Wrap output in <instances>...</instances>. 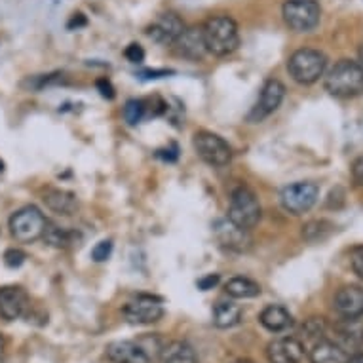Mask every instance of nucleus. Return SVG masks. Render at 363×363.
Wrapping results in <instances>:
<instances>
[{
    "instance_id": "1",
    "label": "nucleus",
    "mask_w": 363,
    "mask_h": 363,
    "mask_svg": "<svg viewBox=\"0 0 363 363\" xmlns=\"http://www.w3.org/2000/svg\"><path fill=\"white\" fill-rule=\"evenodd\" d=\"M203 40L209 54L225 55L234 54L240 46L238 23L230 16H213L202 25Z\"/></svg>"
},
{
    "instance_id": "2",
    "label": "nucleus",
    "mask_w": 363,
    "mask_h": 363,
    "mask_svg": "<svg viewBox=\"0 0 363 363\" xmlns=\"http://www.w3.org/2000/svg\"><path fill=\"white\" fill-rule=\"evenodd\" d=\"M325 89L335 97L350 99L363 94V69L357 61L340 60L325 77Z\"/></svg>"
},
{
    "instance_id": "3",
    "label": "nucleus",
    "mask_w": 363,
    "mask_h": 363,
    "mask_svg": "<svg viewBox=\"0 0 363 363\" xmlns=\"http://www.w3.org/2000/svg\"><path fill=\"white\" fill-rule=\"evenodd\" d=\"M325 65H328V57L320 50L301 48L293 52L287 61V71L295 82L308 86V84L320 80V77H323Z\"/></svg>"
},
{
    "instance_id": "4",
    "label": "nucleus",
    "mask_w": 363,
    "mask_h": 363,
    "mask_svg": "<svg viewBox=\"0 0 363 363\" xmlns=\"http://www.w3.org/2000/svg\"><path fill=\"white\" fill-rule=\"evenodd\" d=\"M261 215V203L257 200L255 192L250 191L247 186L234 189L230 194V203H228V219L233 220L234 225L251 230L253 226L259 225Z\"/></svg>"
},
{
    "instance_id": "5",
    "label": "nucleus",
    "mask_w": 363,
    "mask_h": 363,
    "mask_svg": "<svg viewBox=\"0 0 363 363\" xmlns=\"http://www.w3.org/2000/svg\"><path fill=\"white\" fill-rule=\"evenodd\" d=\"M46 223L48 220L36 206H25L10 217V233L19 244H30L42 238Z\"/></svg>"
},
{
    "instance_id": "6",
    "label": "nucleus",
    "mask_w": 363,
    "mask_h": 363,
    "mask_svg": "<svg viewBox=\"0 0 363 363\" xmlns=\"http://www.w3.org/2000/svg\"><path fill=\"white\" fill-rule=\"evenodd\" d=\"M281 16L291 30L310 33L320 23L322 10H320L315 0H287L281 8Z\"/></svg>"
},
{
    "instance_id": "7",
    "label": "nucleus",
    "mask_w": 363,
    "mask_h": 363,
    "mask_svg": "<svg viewBox=\"0 0 363 363\" xmlns=\"http://www.w3.org/2000/svg\"><path fill=\"white\" fill-rule=\"evenodd\" d=\"M194 150L206 164L213 167H225L233 160V149L225 139L211 131H196Z\"/></svg>"
},
{
    "instance_id": "8",
    "label": "nucleus",
    "mask_w": 363,
    "mask_h": 363,
    "mask_svg": "<svg viewBox=\"0 0 363 363\" xmlns=\"http://www.w3.org/2000/svg\"><path fill=\"white\" fill-rule=\"evenodd\" d=\"M318 194H320V189L315 183H310V181H301V183H293V185H287L280 194L281 206L286 211L293 215L306 213L312 206L318 200Z\"/></svg>"
},
{
    "instance_id": "9",
    "label": "nucleus",
    "mask_w": 363,
    "mask_h": 363,
    "mask_svg": "<svg viewBox=\"0 0 363 363\" xmlns=\"http://www.w3.org/2000/svg\"><path fill=\"white\" fill-rule=\"evenodd\" d=\"M124 315L130 323L149 325V323H156L158 320H162L164 306H162V301L158 297L138 295L124 306Z\"/></svg>"
},
{
    "instance_id": "10",
    "label": "nucleus",
    "mask_w": 363,
    "mask_h": 363,
    "mask_svg": "<svg viewBox=\"0 0 363 363\" xmlns=\"http://www.w3.org/2000/svg\"><path fill=\"white\" fill-rule=\"evenodd\" d=\"M213 234L217 242H219L225 250L228 251H242L250 250L251 238H250V230H245L242 226L234 225L233 220L228 219H217L213 223Z\"/></svg>"
},
{
    "instance_id": "11",
    "label": "nucleus",
    "mask_w": 363,
    "mask_h": 363,
    "mask_svg": "<svg viewBox=\"0 0 363 363\" xmlns=\"http://www.w3.org/2000/svg\"><path fill=\"white\" fill-rule=\"evenodd\" d=\"M333 342L348 354L362 352L363 348V320L359 318H342L333 325Z\"/></svg>"
},
{
    "instance_id": "12",
    "label": "nucleus",
    "mask_w": 363,
    "mask_h": 363,
    "mask_svg": "<svg viewBox=\"0 0 363 363\" xmlns=\"http://www.w3.org/2000/svg\"><path fill=\"white\" fill-rule=\"evenodd\" d=\"M284 97H286V86L276 78L267 80L261 89V97H259L253 113H251V120H262L276 113L284 101Z\"/></svg>"
},
{
    "instance_id": "13",
    "label": "nucleus",
    "mask_w": 363,
    "mask_h": 363,
    "mask_svg": "<svg viewBox=\"0 0 363 363\" xmlns=\"http://www.w3.org/2000/svg\"><path fill=\"white\" fill-rule=\"evenodd\" d=\"M175 54L185 60L198 61L208 54L206 40H203L202 27H185V30L179 35V38L172 44Z\"/></svg>"
},
{
    "instance_id": "14",
    "label": "nucleus",
    "mask_w": 363,
    "mask_h": 363,
    "mask_svg": "<svg viewBox=\"0 0 363 363\" xmlns=\"http://www.w3.org/2000/svg\"><path fill=\"white\" fill-rule=\"evenodd\" d=\"M185 30V21L179 18L177 13H162L160 18L155 19L152 25L147 27V35L158 44H169L177 40L179 35Z\"/></svg>"
},
{
    "instance_id": "15",
    "label": "nucleus",
    "mask_w": 363,
    "mask_h": 363,
    "mask_svg": "<svg viewBox=\"0 0 363 363\" xmlns=\"http://www.w3.org/2000/svg\"><path fill=\"white\" fill-rule=\"evenodd\" d=\"M270 363H301L304 357V345L295 337H280L267 348Z\"/></svg>"
},
{
    "instance_id": "16",
    "label": "nucleus",
    "mask_w": 363,
    "mask_h": 363,
    "mask_svg": "<svg viewBox=\"0 0 363 363\" xmlns=\"http://www.w3.org/2000/svg\"><path fill=\"white\" fill-rule=\"evenodd\" d=\"M27 308H29V297L21 287H0V315L6 322H13V320L21 318Z\"/></svg>"
},
{
    "instance_id": "17",
    "label": "nucleus",
    "mask_w": 363,
    "mask_h": 363,
    "mask_svg": "<svg viewBox=\"0 0 363 363\" xmlns=\"http://www.w3.org/2000/svg\"><path fill=\"white\" fill-rule=\"evenodd\" d=\"M105 356L111 363H150L149 354L138 342L131 340H114L105 348Z\"/></svg>"
},
{
    "instance_id": "18",
    "label": "nucleus",
    "mask_w": 363,
    "mask_h": 363,
    "mask_svg": "<svg viewBox=\"0 0 363 363\" xmlns=\"http://www.w3.org/2000/svg\"><path fill=\"white\" fill-rule=\"evenodd\" d=\"M335 310L342 318H362L363 315V287L345 286L340 287L333 298Z\"/></svg>"
},
{
    "instance_id": "19",
    "label": "nucleus",
    "mask_w": 363,
    "mask_h": 363,
    "mask_svg": "<svg viewBox=\"0 0 363 363\" xmlns=\"http://www.w3.org/2000/svg\"><path fill=\"white\" fill-rule=\"evenodd\" d=\"M310 362L312 363H348L350 354L342 350L333 340H320L310 348Z\"/></svg>"
},
{
    "instance_id": "20",
    "label": "nucleus",
    "mask_w": 363,
    "mask_h": 363,
    "mask_svg": "<svg viewBox=\"0 0 363 363\" xmlns=\"http://www.w3.org/2000/svg\"><path fill=\"white\" fill-rule=\"evenodd\" d=\"M259 322L264 329L272 331V333H281L293 325L291 314L287 312V308L280 306V304H270L262 310L259 315Z\"/></svg>"
},
{
    "instance_id": "21",
    "label": "nucleus",
    "mask_w": 363,
    "mask_h": 363,
    "mask_svg": "<svg viewBox=\"0 0 363 363\" xmlns=\"http://www.w3.org/2000/svg\"><path fill=\"white\" fill-rule=\"evenodd\" d=\"M44 203L57 215H72L78 209L77 196L63 189H48L44 192Z\"/></svg>"
},
{
    "instance_id": "22",
    "label": "nucleus",
    "mask_w": 363,
    "mask_h": 363,
    "mask_svg": "<svg viewBox=\"0 0 363 363\" xmlns=\"http://www.w3.org/2000/svg\"><path fill=\"white\" fill-rule=\"evenodd\" d=\"M160 363H198V357L189 342L173 340L162 348Z\"/></svg>"
},
{
    "instance_id": "23",
    "label": "nucleus",
    "mask_w": 363,
    "mask_h": 363,
    "mask_svg": "<svg viewBox=\"0 0 363 363\" xmlns=\"http://www.w3.org/2000/svg\"><path fill=\"white\" fill-rule=\"evenodd\" d=\"M242 320V308L234 303H217L213 306V323L219 329H230Z\"/></svg>"
},
{
    "instance_id": "24",
    "label": "nucleus",
    "mask_w": 363,
    "mask_h": 363,
    "mask_svg": "<svg viewBox=\"0 0 363 363\" xmlns=\"http://www.w3.org/2000/svg\"><path fill=\"white\" fill-rule=\"evenodd\" d=\"M225 291L233 298H253L257 295H261V286L250 280V278L236 276V278H230L226 281Z\"/></svg>"
},
{
    "instance_id": "25",
    "label": "nucleus",
    "mask_w": 363,
    "mask_h": 363,
    "mask_svg": "<svg viewBox=\"0 0 363 363\" xmlns=\"http://www.w3.org/2000/svg\"><path fill=\"white\" fill-rule=\"evenodd\" d=\"M42 238L48 245L52 247H67V245L71 244V234L63 230L61 226L54 225V223H46V228H44V233H42Z\"/></svg>"
},
{
    "instance_id": "26",
    "label": "nucleus",
    "mask_w": 363,
    "mask_h": 363,
    "mask_svg": "<svg viewBox=\"0 0 363 363\" xmlns=\"http://www.w3.org/2000/svg\"><path fill=\"white\" fill-rule=\"evenodd\" d=\"M145 116H149V111H147V101L143 99H130L125 103L124 107V118L128 124L135 125L139 124Z\"/></svg>"
},
{
    "instance_id": "27",
    "label": "nucleus",
    "mask_w": 363,
    "mask_h": 363,
    "mask_svg": "<svg viewBox=\"0 0 363 363\" xmlns=\"http://www.w3.org/2000/svg\"><path fill=\"white\" fill-rule=\"evenodd\" d=\"M331 223L328 220H310L303 226V238L308 240V242H318V240H323L331 233Z\"/></svg>"
},
{
    "instance_id": "28",
    "label": "nucleus",
    "mask_w": 363,
    "mask_h": 363,
    "mask_svg": "<svg viewBox=\"0 0 363 363\" xmlns=\"http://www.w3.org/2000/svg\"><path fill=\"white\" fill-rule=\"evenodd\" d=\"M325 331H328V325H325V320H323V318H310L303 328V333L306 335V340H312V346H314L315 342L323 340Z\"/></svg>"
},
{
    "instance_id": "29",
    "label": "nucleus",
    "mask_w": 363,
    "mask_h": 363,
    "mask_svg": "<svg viewBox=\"0 0 363 363\" xmlns=\"http://www.w3.org/2000/svg\"><path fill=\"white\" fill-rule=\"evenodd\" d=\"M111 253H113V242H111V240H103V242H99V244L91 250V259L96 262H103L107 261L108 257H111Z\"/></svg>"
},
{
    "instance_id": "30",
    "label": "nucleus",
    "mask_w": 363,
    "mask_h": 363,
    "mask_svg": "<svg viewBox=\"0 0 363 363\" xmlns=\"http://www.w3.org/2000/svg\"><path fill=\"white\" fill-rule=\"evenodd\" d=\"M23 262H25L23 251L18 250V247H10V250H6V253H4V264H6L8 268H19Z\"/></svg>"
},
{
    "instance_id": "31",
    "label": "nucleus",
    "mask_w": 363,
    "mask_h": 363,
    "mask_svg": "<svg viewBox=\"0 0 363 363\" xmlns=\"http://www.w3.org/2000/svg\"><path fill=\"white\" fill-rule=\"evenodd\" d=\"M350 264L352 270L363 280V245H356L350 251Z\"/></svg>"
},
{
    "instance_id": "32",
    "label": "nucleus",
    "mask_w": 363,
    "mask_h": 363,
    "mask_svg": "<svg viewBox=\"0 0 363 363\" xmlns=\"http://www.w3.org/2000/svg\"><path fill=\"white\" fill-rule=\"evenodd\" d=\"M124 55H125V60L131 61V63H143L145 60V50L141 44H130L128 48L124 50Z\"/></svg>"
},
{
    "instance_id": "33",
    "label": "nucleus",
    "mask_w": 363,
    "mask_h": 363,
    "mask_svg": "<svg viewBox=\"0 0 363 363\" xmlns=\"http://www.w3.org/2000/svg\"><path fill=\"white\" fill-rule=\"evenodd\" d=\"M219 274H208L203 276V278H200V280L196 281V286L202 289V291H209V289H213L217 284H219Z\"/></svg>"
},
{
    "instance_id": "34",
    "label": "nucleus",
    "mask_w": 363,
    "mask_h": 363,
    "mask_svg": "<svg viewBox=\"0 0 363 363\" xmlns=\"http://www.w3.org/2000/svg\"><path fill=\"white\" fill-rule=\"evenodd\" d=\"M97 89H99V94H101L103 97H107V99H113L114 97L113 84L108 82L107 78H99V80H97Z\"/></svg>"
},
{
    "instance_id": "35",
    "label": "nucleus",
    "mask_w": 363,
    "mask_h": 363,
    "mask_svg": "<svg viewBox=\"0 0 363 363\" xmlns=\"http://www.w3.org/2000/svg\"><path fill=\"white\" fill-rule=\"evenodd\" d=\"M156 156L158 158H162V160L166 162H175L179 158V150L175 145H172V147H167V149H160L158 152H156Z\"/></svg>"
},
{
    "instance_id": "36",
    "label": "nucleus",
    "mask_w": 363,
    "mask_h": 363,
    "mask_svg": "<svg viewBox=\"0 0 363 363\" xmlns=\"http://www.w3.org/2000/svg\"><path fill=\"white\" fill-rule=\"evenodd\" d=\"M352 177H354V183H356V185L363 186V156H359V158L354 162V166H352Z\"/></svg>"
},
{
    "instance_id": "37",
    "label": "nucleus",
    "mask_w": 363,
    "mask_h": 363,
    "mask_svg": "<svg viewBox=\"0 0 363 363\" xmlns=\"http://www.w3.org/2000/svg\"><path fill=\"white\" fill-rule=\"evenodd\" d=\"M169 74V71H143L139 77L143 78H162V77H167Z\"/></svg>"
},
{
    "instance_id": "38",
    "label": "nucleus",
    "mask_w": 363,
    "mask_h": 363,
    "mask_svg": "<svg viewBox=\"0 0 363 363\" xmlns=\"http://www.w3.org/2000/svg\"><path fill=\"white\" fill-rule=\"evenodd\" d=\"M74 25H77V27H84V25H86V19H84V16L82 13H74V18L71 19V23H69V27H74Z\"/></svg>"
},
{
    "instance_id": "39",
    "label": "nucleus",
    "mask_w": 363,
    "mask_h": 363,
    "mask_svg": "<svg viewBox=\"0 0 363 363\" xmlns=\"http://www.w3.org/2000/svg\"><path fill=\"white\" fill-rule=\"evenodd\" d=\"M348 363H363V352H356V354H352Z\"/></svg>"
},
{
    "instance_id": "40",
    "label": "nucleus",
    "mask_w": 363,
    "mask_h": 363,
    "mask_svg": "<svg viewBox=\"0 0 363 363\" xmlns=\"http://www.w3.org/2000/svg\"><path fill=\"white\" fill-rule=\"evenodd\" d=\"M357 63H359V65H362V69H363V46L359 48V61H357Z\"/></svg>"
},
{
    "instance_id": "41",
    "label": "nucleus",
    "mask_w": 363,
    "mask_h": 363,
    "mask_svg": "<svg viewBox=\"0 0 363 363\" xmlns=\"http://www.w3.org/2000/svg\"><path fill=\"white\" fill-rule=\"evenodd\" d=\"M2 348H4V340H2V337H0V354H2Z\"/></svg>"
},
{
    "instance_id": "42",
    "label": "nucleus",
    "mask_w": 363,
    "mask_h": 363,
    "mask_svg": "<svg viewBox=\"0 0 363 363\" xmlns=\"http://www.w3.org/2000/svg\"><path fill=\"white\" fill-rule=\"evenodd\" d=\"M234 363H253V362H250V359H240V362H234Z\"/></svg>"
},
{
    "instance_id": "43",
    "label": "nucleus",
    "mask_w": 363,
    "mask_h": 363,
    "mask_svg": "<svg viewBox=\"0 0 363 363\" xmlns=\"http://www.w3.org/2000/svg\"><path fill=\"white\" fill-rule=\"evenodd\" d=\"M2 169H4V162L0 160V173H2Z\"/></svg>"
}]
</instances>
